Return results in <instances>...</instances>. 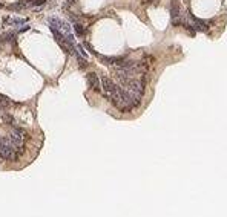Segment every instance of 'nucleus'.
Masks as SVG:
<instances>
[{"label":"nucleus","mask_w":227,"mask_h":217,"mask_svg":"<svg viewBox=\"0 0 227 217\" xmlns=\"http://www.w3.org/2000/svg\"><path fill=\"white\" fill-rule=\"evenodd\" d=\"M28 29H29V26H26V25H25L23 28H20V29H19V32H26Z\"/></svg>","instance_id":"obj_5"},{"label":"nucleus","mask_w":227,"mask_h":217,"mask_svg":"<svg viewBox=\"0 0 227 217\" xmlns=\"http://www.w3.org/2000/svg\"><path fill=\"white\" fill-rule=\"evenodd\" d=\"M9 106H11V101H9V98H6V96L0 95V109H8Z\"/></svg>","instance_id":"obj_4"},{"label":"nucleus","mask_w":227,"mask_h":217,"mask_svg":"<svg viewBox=\"0 0 227 217\" xmlns=\"http://www.w3.org/2000/svg\"><path fill=\"white\" fill-rule=\"evenodd\" d=\"M71 3H74V0H66V5H71Z\"/></svg>","instance_id":"obj_6"},{"label":"nucleus","mask_w":227,"mask_h":217,"mask_svg":"<svg viewBox=\"0 0 227 217\" xmlns=\"http://www.w3.org/2000/svg\"><path fill=\"white\" fill-rule=\"evenodd\" d=\"M88 84L91 87L92 90H95V92H101V78L95 74V72H91V74H88Z\"/></svg>","instance_id":"obj_1"},{"label":"nucleus","mask_w":227,"mask_h":217,"mask_svg":"<svg viewBox=\"0 0 227 217\" xmlns=\"http://www.w3.org/2000/svg\"><path fill=\"white\" fill-rule=\"evenodd\" d=\"M72 29H74L77 37H83L86 34V26L83 23H80L77 18H72Z\"/></svg>","instance_id":"obj_2"},{"label":"nucleus","mask_w":227,"mask_h":217,"mask_svg":"<svg viewBox=\"0 0 227 217\" xmlns=\"http://www.w3.org/2000/svg\"><path fill=\"white\" fill-rule=\"evenodd\" d=\"M3 22H5V23L8 22V23H11L12 26H17V25H25V23H26V20H25V18H20V17H5V18H3Z\"/></svg>","instance_id":"obj_3"}]
</instances>
